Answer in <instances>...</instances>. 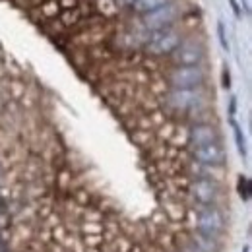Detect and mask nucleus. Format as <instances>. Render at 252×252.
Masks as SVG:
<instances>
[{
	"label": "nucleus",
	"instance_id": "1",
	"mask_svg": "<svg viewBox=\"0 0 252 252\" xmlns=\"http://www.w3.org/2000/svg\"><path fill=\"white\" fill-rule=\"evenodd\" d=\"M204 82V72L198 66H181L171 74L175 90H194Z\"/></svg>",
	"mask_w": 252,
	"mask_h": 252
},
{
	"label": "nucleus",
	"instance_id": "2",
	"mask_svg": "<svg viewBox=\"0 0 252 252\" xmlns=\"http://www.w3.org/2000/svg\"><path fill=\"white\" fill-rule=\"evenodd\" d=\"M179 45H181L179 33L171 32V30H161L150 39L148 51L152 55H167V53H173Z\"/></svg>",
	"mask_w": 252,
	"mask_h": 252
},
{
	"label": "nucleus",
	"instance_id": "3",
	"mask_svg": "<svg viewBox=\"0 0 252 252\" xmlns=\"http://www.w3.org/2000/svg\"><path fill=\"white\" fill-rule=\"evenodd\" d=\"M175 16H177L175 6H173V4H167V6L159 8L156 12L146 14V18H144V28H146V30H154V32L167 30V26L173 24Z\"/></svg>",
	"mask_w": 252,
	"mask_h": 252
},
{
	"label": "nucleus",
	"instance_id": "4",
	"mask_svg": "<svg viewBox=\"0 0 252 252\" xmlns=\"http://www.w3.org/2000/svg\"><path fill=\"white\" fill-rule=\"evenodd\" d=\"M167 101L173 109L189 111V109H196L202 105V95L196 90H173L167 97Z\"/></svg>",
	"mask_w": 252,
	"mask_h": 252
},
{
	"label": "nucleus",
	"instance_id": "5",
	"mask_svg": "<svg viewBox=\"0 0 252 252\" xmlns=\"http://www.w3.org/2000/svg\"><path fill=\"white\" fill-rule=\"evenodd\" d=\"M198 225L204 235L212 237V235H218L223 231V218L216 208H204L198 214Z\"/></svg>",
	"mask_w": 252,
	"mask_h": 252
},
{
	"label": "nucleus",
	"instance_id": "6",
	"mask_svg": "<svg viewBox=\"0 0 252 252\" xmlns=\"http://www.w3.org/2000/svg\"><path fill=\"white\" fill-rule=\"evenodd\" d=\"M175 59L177 63L183 64V66H198V63L202 61V47L194 41H189V43H183L175 49Z\"/></svg>",
	"mask_w": 252,
	"mask_h": 252
},
{
	"label": "nucleus",
	"instance_id": "7",
	"mask_svg": "<svg viewBox=\"0 0 252 252\" xmlns=\"http://www.w3.org/2000/svg\"><path fill=\"white\" fill-rule=\"evenodd\" d=\"M194 156H196V159H198L200 163H206V165H221L223 159H225L223 150H221L216 142L204 144V146H196Z\"/></svg>",
	"mask_w": 252,
	"mask_h": 252
},
{
	"label": "nucleus",
	"instance_id": "8",
	"mask_svg": "<svg viewBox=\"0 0 252 252\" xmlns=\"http://www.w3.org/2000/svg\"><path fill=\"white\" fill-rule=\"evenodd\" d=\"M192 196H194L200 204L208 206V204H212V202L216 200V196H218V187H216V183H212V181H208V179H200V181H196V183L192 185Z\"/></svg>",
	"mask_w": 252,
	"mask_h": 252
},
{
	"label": "nucleus",
	"instance_id": "9",
	"mask_svg": "<svg viewBox=\"0 0 252 252\" xmlns=\"http://www.w3.org/2000/svg\"><path fill=\"white\" fill-rule=\"evenodd\" d=\"M190 140L194 146H204V144H212L216 142V130L212 126H206V125H200L196 128H192L190 132Z\"/></svg>",
	"mask_w": 252,
	"mask_h": 252
},
{
	"label": "nucleus",
	"instance_id": "10",
	"mask_svg": "<svg viewBox=\"0 0 252 252\" xmlns=\"http://www.w3.org/2000/svg\"><path fill=\"white\" fill-rule=\"evenodd\" d=\"M167 4H171V0H134L132 8L138 14H150V12H156V10L167 6Z\"/></svg>",
	"mask_w": 252,
	"mask_h": 252
},
{
	"label": "nucleus",
	"instance_id": "11",
	"mask_svg": "<svg viewBox=\"0 0 252 252\" xmlns=\"http://www.w3.org/2000/svg\"><path fill=\"white\" fill-rule=\"evenodd\" d=\"M218 30H220V37H221V45H223V47H225V49H227V41H225V32H223V26H218Z\"/></svg>",
	"mask_w": 252,
	"mask_h": 252
},
{
	"label": "nucleus",
	"instance_id": "12",
	"mask_svg": "<svg viewBox=\"0 0 252 252\" xmlns=\"http://www.w3.org/2000/svg\"><path fill=\"white\" fill-rule=\"evenodd\" d=\"M229 2H231V6H233L235 14H237V16H241V12H239V6H237V0H229Z\"/></svg>",
	"mask_w": 252,
	"mask_h": 252
},
{
	"label": "nucleus",
	"instance_id": "13",
	"mask_svg": "<svg viewBox=\"0 0 252 252\" xmlns=\"http://www.w3.org/2000/svg\"><path fill=\"white\" fill-rule=\"evenodd\" d=\"M123 2H130V4H132V2H134V0H123Z\"/></svg>",
	"mask_w": 252,
	"mask_h": 252
}]
</instances>
